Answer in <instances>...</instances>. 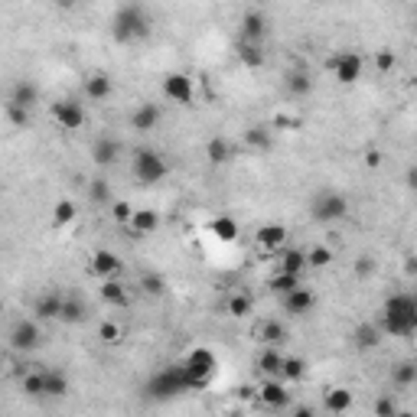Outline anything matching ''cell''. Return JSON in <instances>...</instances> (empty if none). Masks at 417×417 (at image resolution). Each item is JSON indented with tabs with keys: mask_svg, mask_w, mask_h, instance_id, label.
Here are the masks:
<instances>
[{
	"mask_svg": "<svg viewBox=\"0 0 417 417\" xmlns=\"http://www.w3.org/2000/svg\"><path fill=\"white\" fill-rule=\"evenodd\" d=\"M381 330L388 336H401L408 339L417 332V304L414 294H391L381 306Z\"/></svg>",
	"mask_w": 417,
	"mask_h": 417,
	"instance_id": "cell-1",
	"label": "cell"
},
{
	"mask_svg": "<svg viewBox=\"0 0 417 417\" xmlns=\"http://www.w3.org/2000/svg\"><path fill=\"white\" fill-rule=\"evenodd\" d=\"M111 36L121 46H131V43L147 39L150 36V17H147V10L141 3H124L111 20Z\"/></svg>",
	"mask_w": 417,
	"mask_h": 417,
	"instance_id": "cell-2",
	"label": "cell"
},
{
	"mask_svg": "<svg viewBox=\"0 0 417 417\" xmlns=\"http://www.w3.org/2000/svg\"><path fill=\"white\" fill-rule=\"evenodd\" d=\"M131 173H134V180L143 183V186H157V183L170 173V167H167V157H163L160 150L141 147V150H134V157H131Z\"/></svg>",
	"mask_w": 417,
	"mask_h": 417,
	"instance_id": "cell-3",
	"label": "cell"
},
{
	"mask_svg": "<svg viewBox=\"0 0 417 417\" xmlns=\"http://www.w3.org/2000/svg\"><path fill=\"white\" fill-rule=\"evenodd\" d=\"M186 391H192V385H190V379H186L183 365L157 372V375L147 381V395H150V398H176V395H186Z\"/></svg>",
	"mask_w": 417,
	"mask_h": 417,
	"instance_id": "cell-4",
	"label": "cell"
},
{
	"mask_svg": "<svg viewBox=\"0 0 417 417\" xmlns=\"http://www.w3.org/2000/svg\"><path fill=\"white\" fill-rule=\"evenodd\" d=\"M346 212H349V199H346L342 192H336V190L316 192V196H313V202H310L313 222H323V225H330V222H339V218H346Z\"/></svg>",
	"mask_w": 417,
	"mask_h": 417,
	"instance_id": "cell-5",
	"label": "cell"
},
{
	"mask_svg": "<svg viewBox=\"0 0 417 417\" xmlns=\"http://www.w3.org/2000/svg\"><path fill=\"white\" fill-rule=\"evenodd\" d=\"M180 365H183V372H186V379H190L192 391H199V388H206L208 381H212V375H215V352L212 349H192Z\"/></svg>",
	"mask_w": 417,
	"mask_h": 417,
	"instance_id": "cell-6",
	"label": "cell"
},
{
	"mask_svg": "<svg viewBox=\"0 0 417 417\" xmlns=\"http://www.w3.org/2000/svg\"><path fill=\"white\" fill-rule=\"evenodd\" d=\"M7 342L13 352H33V349H39V342H43V330H39L36 320H27V316H23V320H17L10 326Z\"/></svg>",
	"mask_w": 417,
	"mask_h": 417,
	"instance_id": "cell-7",
	"label": "cell"
},
{
	"mask_svg": "<svg viewBox=\"0 0 417 417\" xmlns=\"http://www.w3.org/2000/svg\"><path fill=\"white\" fill-rule=\"evenodd\" d=\"M330 69H332V76H336V82H342V85H355V82L362 78L365 62H362L359 52L342 49V52H336V56L330 59Z\"/></svg>",
	"mask_w": 417,
	"mask_h": 417,
	"instance_id": "cell-8",
	"label": "cell"
},
{
	"mask_svg": "<svg viewBox=\"0 0 417 417\" xmlns=\"http://www.w3.org/2000/svg\"><path fill=\"white\" fill-rule=\"evenodd\" d=\"M52 121L62 127V131H78L85 127V108L76 101V98H59L52 104Z\"/></svg>",
	"mask_w": 417,
	"mask_h": 417,
	"instance_id": "cell-9",
	"label": "cell"
},
{
	"mask_svg": "<svg viewBox=\"0 0 417 417\" xmlns=\"http://www.w3.org/2000/svg\"><path fill=\"white\" fill-rule=\"evenodd\" d=\"M163 95L170 98V101H176V104H192V98H196V85H192L190 76L170 72V76L163 78Z\"/></svg>",
	"mask_w": 417,
	"mask_h": 417,
	"instance_id": "cell-10",
	"label": "cell"
},
{
	"mask_svg": "<svg viewBox=\"0 0 417 417\" xmlns=\"http://www.w3.org/2000/svg\"><path fill=\"white\" fill-rule=\"evenodd\" d=\"M257 398L264 401L271 411H281L290 404V391H287V381L277 375V379H267L261 388H257Z\"/></svg>",
	"mask_w": 417,
	"mask_h": 417,
	"instance_id": "cell-11",
	"label": "cell"
},
{
	"mask_svg": "<svg viewBox=\"0 0 417 417\" xmlns=\"http://www.w3.org/2000/svg\"><path fill=\"white\" fill-rule=\"evenodd\" d=\"M163 121V108L157 101H141L137 104V108H134L131 111V127L134 131H153V127H157V124Z\"/></svg>",
	"mask_w": 417,
	"mask_h": 417,
	"instance_id": "cell-12",
	"label": "cell"
},
{
	"mask_svg": "<svg viewBox=\"0 0 417 417\" xmlns=\"http://www.w3.org/2000/svg\"><path fill=\"white\" fill-rule=\"evenodd\" d=\"M287 225H277V222H267V225L257 228V248H264V251H281V248H287Z\"/></svg>",
	"mask_w": 417,
	"mask_h": 417,
	"instance_id": "cell-13",
	"label": "cell"
},
{
	"mask_svg": "<svg viewBox=\"0 0 417 417\" xmlns=\"http://www.w3.org/2000/svg\"><path fill=\"white\" fill-rule=\"evenodd\" d=\"M281 300H284V310L290 313V316H306V313H313V306H316V294L306 290V287H297V290H290V294L281 297Z\"/></svg>",
	"mask_w": 417,
	"mask_h": 417,
	"instance_id": "cell-14",
	"label": "cell"
},
{
	"mask_svg": "<svg viewBox=\"0 0 417 417\" xmlns=\"http://www.w3.org/2000/svg\"><path fill=\"white\" fill-rule=\"evenodd\" d=\"M118 157H121V143L114 141V137H108V134L95 137V143H92V160H95L98 167H114Z\"/></svg>",
	"mask_w": 417,
	"mask_h": 417,
	"instance_id": "cell-15",
	"label": "cell"
},
{
	"mask_svg": "<svg viewBox=\"0 0 417 417\" xmlns=\"http://www.w3.org/2000/svg\"><path fill=\"white\" fill-rule=\"evenodd\" d=\"M62 304H66V297L59 294V290H46V294L36 297L33 313H36V320H59L62 316Z\"/></svg>",
	"mask_w": 417,
	"mask_h": 417,
	"instance_id": "cell-16",
	"label": "cell"
},
{
	"mask_svg": "<svg viewBox=\"0 0 417 417\" xmlns=\"http://www.w3.org/2000/svg\"><path fill=\"white\" fill-rule=\"evenodd\" d=\"M381 336H385V330H381V323L375 326V323H359L355 326V332H352V342H355V349H379L381 346Z\"/></svg>",
	"mask_w": 417,
	"mask_h": 417,
	"instance_id": "cell-17",
	"label": "cell"
},
{
	"mask_svg": "<svg viewBox=\"0 0 417 417\" xmlns=\"http://www.w3.org/2000/svg\"><path fill=\"white\" fill-rule=\"evenodd\" d=\"M264 36H267L264 13H257V10L245 13V20H241V39H245V43H264Z\"/></svg>",
	"mask_w": 417,
	"mask_h": 417,
	"instance_id": "cell-18",
	"label": "cell"
},
{
	"mask_svg": "<svg viewBox=\"0 0 417 417\" xmlns=\"http://www.w3.org/2000/svg\"><path fill=\"white\" fill-rule=\"evenodd\" d=\"M137 238L143 235H153L157 228H160V215H157V208H134V218L131 225H127Z\"/></svg>",
	"mask_w": 417,
	"mask_h": 417,
	"instance_id": "cell-19",
	"label": "cell"
},
{
	"mask_svg": "<svg viewBox=\"0 0 417 417\" xmlns=\"http://www.w3.org/2000/svg\"><path fill=\"white\" fill-rule=\"evenodd\" d=\"M92 271H95V277H101V281L118 277L121 274V257L114 255V251H95V257H92Z\"/></svg>",
	"mask_w": 417,
	"mask_h": 417,
	"instance_id": "cell-20",
	"label": "cell"
},
{
	"mask_svg": "<svg viewBox=\"0 0 417 417\" xmlns=\"http://www.w3.org/2000/svg\"><path fill=\"white\" fill-rule=\"evenodd\" d=\"M10 101L20 104V108H33V104L39 101V85L29 82V78H20V82H13V88H10Z\"/></svg>",
	"mask_w": 417,
	"mask_h": 417,
	"instance_id": "cell-21",
	"label": "cell"
},
{
	"mask_svg": "<svg viewBox=\"0 0 417 417\" xmlns=\"http://www.w3.org/2000/svg\"><path fill=\"white\" fill-rule=\"evenodd\" d=\"M114 92V82L111 76H104V72H95V76L85 78V95L92 98V101H108Z\"/></svg>",
	"mask_w": 417,
	"mask_h": 417,
	"instance_id": "cell-22",
	"label": "cell"
},
{
	"mask_svg": "<svg viewBox=\"0 0 417 417\" xmlns=\"http://www.w3.org/2000/svg\"><path fill=\"white\" fill-rule=\"evenodd\" d=\"M281 362H284V355H281L277 346H264V349L257 352V372L267 375V379H277V375H281Z\"/></svg>",
	"mask_w": 417,
	"mask_h": 417,
	"instance_id": "cell-23",
	"label": "cell"
},
{
	"mask_svg": "<svg viewBox=\"0 0 417 417\" xmlns=\"http://www.w3.org/2000/svg\"><path fill=\"white\" fill-rule=\"evenodd\" d=\"M284 88H287V95L306 98V95L313 92V78H310V72H304V69H294V72H287V76H284Z\"/></svg>",
	"mask_w": 417,
	"mask_h": 417,
	"instance_id": "cell-24",
	"label": "cell"
},
{
	"mask_svg": "<svg viewBox=\"0 0 417 417\" xmlns=\"http://www.w3.org/2000/svg\"><path fill=\"white\" fill-rule=\"evenodd\" d=\"M101 300L111 306H127L131 304V294H127V287L118 277H108V281H101Z\"/></svg>",
	"mask_w": 417,
	"mask_h": 417,
	"instance_id": "cell-25",
	"label": "cell"
},
{
	"mask_svg": "<svg viewBox=\"0 0 417 417\" xmlns=\"http://www.w3.org/2000/svg\"><path fill=\"white\" fill-rule=\"evenodd\" d=\"M277 267L287 271V274H300L306 267V255L297 251V248H281V251H277Z\"/></svg>",
	"mask_w": 417,
	"mask_h": 417,
	"instance_id": "cell-26",
	"label": "cell"
},
{
	"mask_svg": "<svg viewBox=\"0 0 417 417\" xmlns=\"http://www.w3.org/2000/svg\"><path fill=\"white\" fill-rule=\"evenodd\" d=\"M257 339L264 346H281V342H287V326L277 320H264L257 326Z\"/></svg>",
	"mask_w": 417,
	"mask_h": 417,
	"instance_id": "cell-27",
	"label": "cell"
},
{
	"mask_svg": "<svg viewBox=\"0 0 417 417\" xmlns=\"http://www.w3.org/2000/svg\"><path fill=\"white\" fill-rule=\"evenodd\" d=\"M238 59L245 62L248 69H261L264 66V43H238Z\"/></svg>",
	"mask_w": 417,
	"mask_h": 417,
	"instance_id": "cell-28",
	"label": "cell"
},
{
	"mask_svg": "<svg viewBox=\"0 0 417 417\" xmlns=\"http://www.w3.org/2000/svg\"><path fill=\"white\" fill-rule=\"evenodd\" d=\"M20 388L27 391L29 398H46V372H23Z\"/></svg>",
	"mask_w": 417,
	"mask_h": 417,
	"instance_id": "cell-29",
	"label": "cell"
},
{
	"mask_svg": "<svg viewBox=\"0 0 417 417\" xmlns=\"http://www.w3.org/2000/svg\"><path fill=\"white\" fill-rule=\"evenodd\" d=\"M323 408L330 411V414H342V411L352 408V391L349 388H332L326 391V398H323Z\"/></svg>",
	"mask_w": 417,
	"mask_h": 417,
	"instance_id": "cell-30",
	"label": "cell"
},
{
	"mask_svg": "<svg viewBox=\"0 0 417 417\" xmlns=\"http://www.w3.org/2000/svg\"><path fill=\"white\" fill-rule=\"evenodd\" d=\"M208 232L218 238V241H235L238 238V222L232 215H218L208 222Z\"/></svg>",
	"mask_w": 417,
	"mask_h": 417,
	"instance_id": "cell-31",
	"label": "cell"
},
{
	"mask_svg": "<svg viewBox=\"0 0 417 417\" xmlns=\"http://www.w3.org/2000/svg\"><path fill=\"white\" fill-rule=\"evenodd\" d=\"M46 372V398H62L69 395V379L62 369H43Z\"/></svg>",
	"mask_w": 417,
	"mask_h": 417,
	"instance_id": "cell-32",
	"label": "cell"
},
{
	"mask_svg": "<svg viewBox=\"0 0 417 417\" xmlns=\"http://www.w3.org/2000/svg\"><path fill=\"white\" fill-rule=\"evenodd\" d=\"M206 157H208V163L222 167V163L232 160V143H228L225 137H212V141L206 143Z\"/></svg>",
	"mask_w": 417,
	"mask_h": 417,
	"instance_id": "cell-33",
	"label": "cell"
},
{
	"mask_svg": "<svg viewBox=\"0 0 417 417\" xmlns=\"http://www.w3.org/2000/svg\"><path fill=\"white\" fill-rule=\"evenodd\" d=\"M88 316V306L78 300V297H66V304H62V316L59 320L69 323V326H76V323H85Z\"/></svg>",
	"mask_w": 417,
	"mask_h": 417,
	"instance_id": "cell-34",
	"label": "cell"
},
{
	"mask_svg": "<svg viewBox=\"0 0 417 417\" xmlns=\"http://www.w3.org/2000/svg\"><path fill=\"white\" fill-rule=\"evenodd\" d=\"M391 381L398 385V388H411L417 385V362H398L395 369H391Z\"/></svg>",
	"mask_w": 417,
	"mask_h": 417,
	"instance_id": "cell-35",
	"label": "cell"
},
{
	"mask_svg": "<svg viewBox=\"0 0 417 417\" xmlns=\"http://www.w3.org/2000/svg\"><path fill=\"white\" fill-rule=\"evenodd\" d=\"M306 375V362L300 359V355H284V362H281V379L290 385V381H300Z\"/></svg>",
	"mask_w": 417,
	"mask_h": 417,
	"instance_id": "cell-36",
	"label": "cell"
},
{
	"mask_svg": "<svg viewBox=\"0 0 417 417\" xmlns=\"http://www.w3.org/2000/svg\"><path fill=\"white\" fill-rule=\"evenodd\" d=\"M271 290H274L277 297H287L290 290H297L300 287V274H287V271H277V277H271Z\"/></svg>",
	"mask_w": 417,
	"mask_h": 417,
	"instance_id": "cell-37",
	"label": "cell"
},
{
	"mask_svg": "<svg viewBox=\"0 0 417 417\" xmlns=\"http://www.w3.org/2000/svg\"><path fill=\"white\" fill-rule=\"evenodd\" d=\"M332 264V248L326 245H316L306 251V267H316V271H323V267Z\"/></svg>",
	"mask_w": 417,
	"mask_h": 417,
	"instance_id": "cell-38",
	"label": "cell"
},
{
	"mask_svg": "<svg viewBox=\"0 0 417 417\" xmlns=\"http://www.w3.org/2000/svg\"><path fill=\"white\" fill-rule=\"evenodd\" d=\"M78 215V208H76V202L72 199H62V202H56V208H52V225H69L72 218Z\"/></svg>",
	"mask_w": 417,
	"mask_h": 417,
	"instance_id": "cell-39",
	"label": "cell"
},
{
	"mask_svg": "<svg viewBox=\"0 0 417 417\" xmlns=\"http://www.w3.org/2000/svg\"><path fill=\"white\" fill-rule=\"evenodd\" d=\"M88 196H92V202H98V206H111V186L104 180H92L88 183Z\"/></svg>",
	"mask_w": 417,
	"mask_h": 417,
	"instance_id": "cell-40",
	"label": "cell"
},
{
	"mask_svg": "<svg viewBox=\"0 0 417 417\" xmlns=\"http://www.w3.org/2000/svg\"><path fill=\"white\" fill-rule=\"evenodd\" d=\"M245 141H248V147H255V150H267V147H271V134H267L264 127H248Z\"/></svg>",
	"mask_w": 417,
	"mask_h": 417,
	"instance_id": "cell-41",
	"label": "cell"
},
{
	"mask_svg": "<svg viewBox=\"0 0 417 417\" xmlns=\"http://www.w3.org/2000/svg\"><path fill=\"white\" fill-rule=\"evenodd\" d=\"M228 313H232V316H248V313H251V297L248 294H232L228 297Z\"/></svg>",
	"mask_w": 417,
	"mask_h": 417,
	"instance_id": "cell-42",
	"label": "cell"
},
{
	"mask_svg": "<svg viewBox=\"0 0 417 417\" xmlns=\"http://www.w3.org/2000/svg\"><path fill=\"white\" fill-rule=\"evenodd\" d=\"M7 121L13 124V127H27L29 124V108H20V104L7 101Z\"/></svg>",
	"mask_w": 417,
	"mask_h": 417,
	"instance_id": "cell-43",
	"label": "cell"
},
{
	"mask_svg": "<svg viewBox=\"0 0 417 417\" xmlns=\"http://www.w3.org/2000/svg\"><path fill=\"white\" fill-rule=\"evenodd\" d=\"M141 287H143V294H147V297H160L167 284H163L160 274H143L141 277Z\"/></svg>",
	"mask_w": 417,
	"mask_h": 417,
	"instance_id": "cell-44",
	"label": "cell"
},
{
	"mask_svg": "<svg viewBox=\"0 0 417 417\" xmlns=\"http://www.w3.org/2000/svg\"><path fill=\"white\" fill-rule=\"evenodd\" d=\"M398 411H401V404L391 398V395H381V398L375 401V414H379V417H395Z\"/></svg>",
	"mask_w": 417,
	"mask_h": 417,
	"instance_id": "cell-45",
	"label": "cell"
},
{
	"mask_svg": "<svg viewBox=\"0 0 417 417\" xmlns=\"http://www.w3.org/2000/svg\"><path fill=\"white\" fill-rule=\"evenodd\" d=\"M111 215H114V222H121V225H131L134 208L127 206V202H111Z\"/></svg>",
	"mask_w": 417,
	"mask_h": 417,
	"instance_id": "cell-46",
	"label": "cell"
},
{
	"mask_svg": "<svg viewBox=\"0 0 417 417\" xmlns=\"http://www.w3.org/2000/svg\"><path fill=\"white\" fill-rule=\"evenodd\" d=\"M372 274H375V257L359 255L355 257V277H372Z\"/></svg>",
	"mask_w": 417,
	"mask_h": 417,
	"instance_id": "cell-47",
	"label": "cell"
},
{
	"mask_svg": "<svg viewBox=\"0 0 417 417\" xmlns=\"http://www.w3.org/2000/svg\"><path fill=\"white\" fill-rule=\"evenodd\" d=\"M98 336H101L104 342H118V339H121V326L111 323V320H104L101 326H98Z\"/></svg>",
	"mask_w": 417,
	"mask_h": 417,
	"instance_id": "cell-48",
	"label": "cell"
},
{
	"mask_svg": "<svg viewBox=\"0 0 417 417\" xmlns=\"http://www.w3.org/2000/svg\"><path fill=\"white\" fill-rule=\"evenodd\" d=\"M395 62H398V59H395L391 49H379V52H375V66H379V72H391Z\"/></svg>",
	"mask_w": 417,
	"mask_h": 417,
	"instance_id": "cell-49",
	"label": "cell"
},
{
	"mask_svg": "<svg viewBox=\"0 0 417 417\" xmlns=\"http://www.w3.org/2000/svg\"><path fill=\"white\" fill-rule=\"evenodd\" d=\"M365 167H372V170H375V167H381V153H379V150H369V153H365Z\"/></svg>",
	"mask_w": 417,
	"mask_h": 417,
	"instance_id": "cell-50",
	"label": "cell"
},
{
	"mask_svg": "<svg viewBox=\"0 0 417 417\" xmlns=\"http://www.w3.org/2000/svg\"><path fill=\"white\" fill-rule=\"evenodd\" d=\"M78 3H82V0H56V7H59V10H76Z\"/></svg>",
	"mask_w": 417,
	"mask_h": 417,
	"instance_id": "cell-51",
	"label": "cell"
},
{
	"mask_svg": "<svg viewBox=\"0 0 417 417\" xmlns=\"http://www.w3.org/2000/svg\"><path fill=\"white\" fill-rule=\"evenodd\" d=\"M408 186L417 192V167H411V170H408Z\"/></svg>",
	"mask_w": 417,
	"mask_h": 417,
	"instance_id": "cell-52",
	"label": "cell"
},
{
	"mask_svg": "<svg viewBox=\"0 0 417 417\" xmlns=\"http://www.w3.org/2000/svg\"><path fill=\"white\" fill-rule=\"evenodd\" d=\"M404 271H408V274H411V277H414V274H417V257H411L408 264H404Z\"/></svg>",
	"mask_w": 417,
	"mask_h": 417,
	"instance_id": "cell-53",
	"label": "cell"
},
{
	"mask_svg": "<svg viewBox=\"0 0 417 417\" xmlns=\"http://www.w3.org/2000/svg\"><path fill=\"white\" fill-rule=\"evenodd\" d=\"M414 304H417V290H414Z\"/></svg>",
	"mask_w": 417,
	"mask_h": 417,
	"instance_id": "cell-54",
	"label": "cell"
}]
</instances>
